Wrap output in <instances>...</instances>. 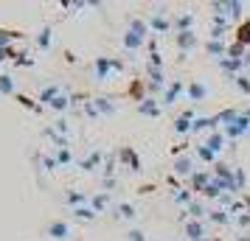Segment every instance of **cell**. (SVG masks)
Wrapping results in <instances>:
<instances>
[{"mask_svg": "<svg viewBox=\"0 0 250 241\" xmlns=\"http://www.w3.org/2000/svg\"><path fill=\"white\" fill-rule=\"evenodd\" d=\"M121 68H124V65H121V59H110V56H99L96 62H93L96 81H107V79H110V73H118Z\"/></svg>", "mask_w": 250, "mask_h": 241, "instance_id": "obj_1", "label": "cell"}, {"mask_svg": "<svg viewBox=\"0 0 250 241\" xmlns=\"http://www.w3.org/2000/svg\"><path fill=\"white\" fill-rule=\"evenodd\" d=\"M225 132V138H242L245 132H250V110L248 112H239V118L230 124V127L222 129Z\"/></svg>", "mask_w": 250, "mask_h": 241, "instance_id": "obj_2", "label": "cell"}, {"mask_svg": "<svg viewBox=\"0 0 250 241\" xmlns=\"http://www.w3.org/2000/svg\"><path fill=\"white\" fill-rule=\"evenodd\" d=\"M45 236H51V239H57V241H65L70 236V224L62 222V219H54V222H48Z\"/></svg>", "mask_w": 250, "mask_h": 241, "instance_id": "obj_3", "label": "cell"}, {"mask_svg": "<svg viewBox=\"0 0 250 241\" xmlns=\"http://www.w3.org/2000/svg\"><path fill=\"white\" fill-rule=\"evenodd\" d=\"M183 93H186V84H183V81H171L169 84V90L163 93V107H171V104L177 101V95H183Z\"/></svg>", "mask_w": 250, "mask_h": 241, "instance_id": "obj_4", "label": "cell"}, {"mask_svg": "<svg viewBox=\"0 0 250 241\" xmlns=\"http://www.w3.org/2000/svg\"><path fill=\"white\" fill-rule=\"evenodd\" d=\"M138 112L141 115H152V118H158L160 115V104L152 98V95H146V98H141V104H138Z\"/></svg>", "mask_w": 250, "mask_h": 241, "instance_id": "obj_5", "label": "cell"}, {"mask_svg": "<svg viewBox=\"0 0 250 241\" xmlns=\"http://www.w3.org/2000/svg\"><path fill=\"white\" fill-rule=\"evenodd\" d=\"M186 236H188V241H203V236H205L203 222H197V219L186 222Z\"/></svg>", "mask_w": 250, "mask_h": 241, "instance_id": "obj_6", "label": "cell"}, {"mask_svg": "<svg viewBox=\"0 0 250 241\" xmlns=\"http://www.w3.org/2000/svg\"><path fill=\"white\" fill-rule=\"evenodd\" d=\"M186 93H188V101H203L205 95H208V87H205L203 81H191L186 87Z\"/></svg>", "mask_w": 250, "mask_h": 241, "instance_id": "obj_7", "label": "cell"}, {"mask_svg": "<svg viewBox=\"0 0 250 241\" xmlns=\"http://www.w3.org/2000/svg\"><path fill=\"white\" fill-rule=\"evenodd\" d=\"M149 28H152V31H158V34H166L171 25H169V20H166V14L158 12V14H152V20H149Z\"/></svg>", "mask_w": 250, "mask_h": 241, "instance_id": "obj_8", "label": "cell"}, {"mask_svg": "<svg viewBox=\"0 0 250 241\" xmlns=\"http://www.w3.org/2000/svg\"><path fill=\"white\" fill-rule=\"evenodd\" d=\"M191 118H194V110H186V112L174 121V132H180V135L191 132Z\"/></svg>", "mask_w": 250, "mask_h": 241, "instance_id": "obj_9", "label": "cell"}, {"mask_svg": "<svg viewBox=\"0 0 250 241\" xmlns=\"http://www.w3.org/2000/svg\"><path fill=\"white\" fill-rule=\"evenodd\" d=\"M203 143L216 154V151H222V146H225V132H211V135H208Z\"/></svg>", "mask_w": 250, "mask_h": 241, "instance_id": "obj_10", "label": "cell"}, {"mask_svg": "<svg viewBox=\"0 0 250 241\" xmlns=\"http://www.w3.org/2000/svg\"><path fill=\"white\" fill-rule=\"evenodd\" d=\"M57 95H62V87H59V84H51V87H45V90L40 93V107H51V101H54Z\"/></svg>", "mask_w": 250, "mask_h": 241, "instance_id": "obj_11", "label": "cell"}, {"mask_svg": "<svg viewBox=\"0 0 250 241\" xmlns=\"http://www.w3.org/2000/svg\"><path fill=\"white\" fill-rule=\"evenodd\" d=\"M65 202H68L70 207H82V205H90V196L82 194V191H68V194H65Z\"/></svg>", "mask_w": 250, "mask_h": 241, "instance_id": "obj_12", "label": "cell"}, {"mask_svg": "<svg viewBox=\"0 0 250 241\" xmlns=\"http://www.w3.org/2000/svg\"><path fill=\"white\" fill-rule=\"evenodd\" d=\"M118 154H121V160H124L126 166L132 168V171H141V160H138V154H135L132 149H129V146H124V149L118 151Z\"/></svg>", "mask_w": 250, "mask_h": 241, "instance_id": "obj_13", "label": "cell"}, {"mask_svg": "<svg viewBox=\"0 0 250 241\" xmlns=\"http://www.w3.org/2000/svg\"><path fill=\"white\" fill-rule=\"evenodd\" d=\"M110 205V191H102V194L90 196V207L96 210V213H104V207Z\"/></svg>", "mask_w": 250, "mask_h": 241, "instance_id": "obj_14", "label": "cell"}, {"mask_svg": "<svg viewBox=\"0 0 250 241\" xmlns=\"http://www.w3.org/2000/svg\"><path fill=\"white\" fill-rule=\"evenodd\" d=\"M194 45H197V34H194V31H183V34H177V48H180V51H191Z\"/></svg>", "mask_w": 250, "mask_h": 241, "instance_id": "obj_15", "label": "cell"}, {"mask_svg": "<svg viewBox=\"0 0 250 241\" xmlns=\"http://www.w3.org/2000/svg\"><path fill=\"white\" fill-rule=\"evenodd\" d=\"M174 174H180V177H191L194 174L191 160H188V157H177V160H174Z\"/></svg>", "mask_w": 250, "mask_h": 241, "instance_id": "obj_16", "label": "cell"}, {"mask_svg": "<svg viewBox=\"0 0 250 241\" xmlns=\"http://www.w3.org/2000/svg\"><path fill=\"white\" fill-rule=\"evenodd\" d=\"M102 151H93V154H87L84 160H82V171H96L99 168V163H102Z\"/></svg>", "mask_w": 250, "mask_h": 241, "instance_id": "obj_17", "label": "cell"}, {"mask_svg": "<svg viewBox=\"0 0 250 241\" xmlns=\"http://www.w3.org/2000/svg\"><path fill=\"white\" fill-rule=\"evenodd\" d=\"M23 31H12V28H0V48H9V42L20 39Z\"/></svg>", "mask_w": 250, "mask_h": 241, "instance_id": "obj_18", "label": "cell"}, {"mask_svg": "<svg viewBox=\"0 0 250 241\" xmlns=\"http://www.w3.org/2000/svg\"><path fill=\"white\" fill-rule=\"evenodd\" d=\"M166 84V79H163V73H160L158 68H149V90H160Z\"/></svg>", "mask_w": 250, "mask_h": 241, "instance_id": "obj_19", "label": "cell"}, {"mask_svg": "<svg viewBox=\"0 0 250 241\" xmlns=\"http://www.w3.org/2000/svg\"><path fill=\"white\" fill-rule=\"evenodd\" d=\"M208 183H211V177H208V174H203V171L191 174V191H194V194H197V191H203Z\"/></svg>", "mask_w": 250, "mask_h": 241, "instance_id": "obj_20", "label": "cell"}, {"mask_svg": "<svg viewBox=\"0 0 250 241\" xmlns=\"http://www.w3.org/2000/svg\"><path fill=\"white\" fill-rule=\"evenodd\" d=\"M141 45H144V37L132 34V31H126V34H124V48H126V51H138Z\"/></svg>", "mask_w": 250, "mask_h": 241, "instance_id": "obj_21", "label": "cell"}, {"mask_svg": "<svg viewBox=\"0 0 250 241\" xmlns=\"http://www.w3.org/2000/svg\"><path fill=\"white\" fill-rule=\"evenodd\" d=\"M245 62H239V59H230V56H225V59H219V68L222 70H228L230 73V79H233V73H236L239 68H242Z\"/></svg>", "mask_w": 250, "mask_h": 241, "instance_id": "obj_22", "label": "cell"}, {"mask_svg": "<svg viewBox=\"0 0 250 241\" xmlns=\"http://www.w3.org/2000/svg\"><path fill=\"white\" fill-rule=\"evenodd\" d=\"M37 48H40V51H48V48H51V25H45V28L37 34Z\"/></svg>", "mask_w": 250, "mask_h": 241, "instance_id": "obj_23", "label": "cell"}, {"mask_svg": "<svg viewBox=\"0 0 250 241\" xmlns=\"http://www.w3.org/2000/svg\"><path fill=\"white\" fill-rule=\"evenodd\" d=\"M129 31L146 39V34H149V23H144V20H138V17H135V20H129Z\"/></svg>", "mask_w": 250, "mask_h": 241, "instance_id": "obj_24", "label": "cell"}, {"mask_svg": "<svg viewBox=\"0 0 250 241\" xmlns=\"http://www.w3.org/2000/svg\"><path fill=\"white\" fill-rule=\"evenodd\" d=\"M96 110H99V115H113L115 112V104L110 101V98H96Z\"/></svg>", "mask_w": 250, "mask_h": 241, "instance_id": "obj_25", "label": "cell"}, {"mask_svg": "<svg viewBox=\"0 0 250 241\" xmlns=\"http://www.w3.org/2000/svg\"><path fill=\"white\" fill-rule=\"evenodd\" d=\"M73 216L82 219V222H90V219H96V210L90 205H82V207H73Z\"/></svg>", "mask_w": 250, "mask_h": 241, "instance_id": "obj_26", "label": "cell"}, {"mask_svg": "<svg viewBox=\"0 0 250 241\" xmlns=\"http://www.w3.org/2000/svg\"><path fill=\"white\" fill-rule=\"evenodd\" d=\"M0 93H3V95H12L14 93V79L9 73H0Z\"/></svg>", "mask_w": 250, "mask_h": 241, "instance_id": "obj_27", "label": "cell"}, {"mask_svg": "<svg viewBox=\"0 0 250 241\" xmlns=\"http://www.w3.org/2000/svg\"><path fill=\"white\" fill-rule=\"evenodd\" d=\"M174 25H177V31H180V34H183V31H191L194 17H191V14H180V17H177V23H174Z\"/></svg>", "mask_w": 250, "mask_h": 241, "instance_id": "obj_28", "label": "cell"}, {"mask_svg": "<svg viewBox=\"0 0 250 241\" xmlns=\"http://www.w3.org/2000/svg\"><path fill=\"white\" fill-rule=\"evenodd\" d=\"M68 107H70V98L65 95V93H62V95H57V98L51 101V110H57V112H62V110H68Z\"/></svg>", "mask_w": 250, "mask_h": 241, "instance_id": "obj_29", "label": "cell"}, {"mask_svg": "<svg viewBox=\"0 0 250 241\" xmlns=\"http://www.w3.org/2000/svg\"><path fill=\"white\" fill-rule=\"evenodd\" d=\"M239 45H245V48L250 45V20L239 25Z\"/></svg>", "mask_w": 250, "mask_h": 241, "instance_id": "obj_30", "label": "cell"}, {"mask_svg": "<svg viewBox=\"0 0 250 241\" xmlns=\"http://www.w3.org/2000/svg\"><path fill=\"white\" fill-rule=\"evenodd\" d=\"M203 196H208V199H216V196H222V188H219V185L211 180V183L203 188Z\"/></svg>", "mask_w": 250, "mask_h": 241, "instance_id": "obj_31", "label": "cell"}, {"mask_svg": "<svg viewBox=\"0 0 250 241\" xmlns=\"http://www.w3.org/2000/svg\"><path fill=\"white\" fill-rule=\"evenodd\" d=\"M54 157H57L59 166H70V160H73V154H70L68 146H65V149H57V154H54Z\"/></svg>", "mask_w": 250, "mask_h": 241, "instance_id": "obj_32", "label": "cell"}, {"mask_svg": "<svg viewBox=\"0 0 250 241\" xmlns=\"http://www.w3.org/2000/svg\"><path fill=\"white\" fill-rule=\"evenodd\" d=\"M174 202H180V205H191L194 202V191H186V188L177 191V194H174Z\"/></svg>", "mask_w": 250, "mask_h": 241, "instance_id": "obj_33", "label": "cell"}, {"mask_svg": "<svg viewBox=\"0 0 250 241\" xmlns=\"http://www.w3.org/2000/svg\"><path fill=\"white\" fill-rule=\"evenodd\" d=\"M197 157H200V160H205V163H211L216 157L214 151L208 149V146H205V143H200V146H197Z\"/></svg>", "mask_w": 250, "mask_h": 241, "instance_id": "obj_34", "label": "cell"}, {"mask_svg": "<svg viewBox=\"0 0 250 241\" xmlns=\"http://www.w3.org/2000/svg\"><path fill=\"white\" fill-rule=\"evenodd\" d=\"M205 51H208V54H214V56H219V54H225V45H222V42H216V39H211V42H205Z\"/></svg>", "mask_w": 250, "mask_h": 241, "instance_id": "obj_35", "label": "cell"}, {"mask_svg": "<svg viewBox=\"0 0 250 241\" xmlns=\"http://www.w3.org/2000/svg\"><path fill=\"white\" fill-rule=\"evenodd\" d=\"M118 216L121 219H135V207L126 205V202H121V205H118Z\"/></svg>", "mask_w": 250, "mask_h": 241, "instance_id": "obj_36", "label": "cell"}, {"mask_svg": "<svg viewBox=\"0 0 250 241\" xmlns=\"http://www.w3.org/2000/svg\"><path fill=\"white\" fill-rule=\"evenodd\" d=\"M211 219H214L216 224H228V222H230V210H214Z\"/></svg>", "mask_w": 250, "mask_h": 241, "instance_id": "obj_37", "label": "cell"}, {"mask_svg": "<svg viewBox=\"0 0 250 241\" xmlns=\"http://www.w3.org/2000/svg\"><path fill=\"white\" fill-rule=\"evenodd\" d=\"M188 213H191V219H197V222H203V216H205V210H203L200 202H191V205H188Z\"/></svg>", "mask_w": 250, "mask_h": 241, "instance_id": "obj_38", "label": "cell"}, {"mask_svg": "<svg viewBox=\"0 0 250 241\" xmlns=\"http://www.w3.org/2000/svg\"><path fill=\"white\" fill-rule=\"evenodd\" d=\"M230 81H233V84H236L239 90L245 93V95H250V81L245 79V76H233V79H230Z\"/></svg>", "mask_w": 250, "mask_h": 241, "instance_id": "obj_39", "label": "cell"}, {"mask_svg": "<svg viewBox=\"0 0 250 241\" xmlns=\"http://www.w3.org/2000/svg\"><path fill=\"white\" fill-rule=\"evenodd\" d=\"M17 101L23 104V107H28V110H34V112H40V110H42V107H40V104H34L28 95H17Z\"/></svg>", "mask_w": 250, "mask_h": 241, "instance_id": "obj_40", "label": "cell"}, {"mask_svg": "<svg viewBox=\"0 0 250 241\" xmlns=\"http://www.w3.org/2000/svg\"><path fill=\"white\" fill-rule=\"evenodd\" d=\"M225 12L230 14V17H239V14H242V3H225Z\"/></svg>", "mask_w": 250, "mask_h": 241, "instance_id": "obj_41", "label": "cell"}, {"mask_svg": "<svg viewBox=\"0 0 250 241\" xmlns=\"http://www.w3.org/2000/svg\"><path fill=\"white\" fill-rule=\"evenodd\" d=\"M42 166H45V171H57V168H59L57 157H42Z\"/></svg>", "mask_w": 250, "mask_h": 241, "instance_id": "obj_42", "label": "cell"}, {"mask_svg": "<svg viewBox=\"0 0 250 241\" xmlns=\"http://www.w3.org/2000/svg\"><path fill=\"white\" fill-rule=\"evenodd\" d=\"M126 239H129V241H146V236H144L141 230H129V233H126Z\"/></svg>", "mask_w": 250, "mask_h": 241, "instance_id": "obj_43", "label": "cell"}, {"mask_svg": "<svg viewBox=\"0 0 250 241\" xmlns=\"http://www.w3.org/2000/svg\"><path fill=\"white\" fill-rule=\"evenodd\" d=\"M9 56H14V48L9 45V48H0V62H3V59H9ZM17 59V56H14Z\"/></svg>", "mask_w": 250, "mask_h": 241, "instance_id": "obj_44", "label": "cell"}, {"mask_svg": "<svg viewBox=\"0 0 250 241\" xmlns=\"http://www.w3.org/2000/svg\"><path fill=\"white\" fill-rule=\"evenodd\" d=\"M239 241H250V236H248V239H245V236H242V239H239Z\"/></svg>", "mask_w": 250, "mask_h": 241, "instance_id": "obj_45", "label": "cell"}]
</instances>
